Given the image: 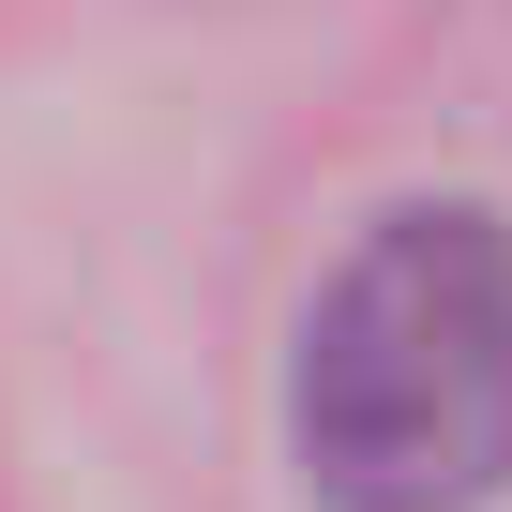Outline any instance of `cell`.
I'll list each match as a JSON object with an SVG mask.
<instances>
[{"label":"cell","instance_id":"6da1fadb","mask_svg":"<svg viewBox=\"0 0 512 512\" xmlns=\"http://www.w3.org/2000/svg\"><path fill=\"white\" fill-rule=\"evenodd\" d=\"M287 437L332 512H482L512 482V211H377L302 302Z\"/></svg>","mask_w":512,"mask_h":512}]
</instances>
